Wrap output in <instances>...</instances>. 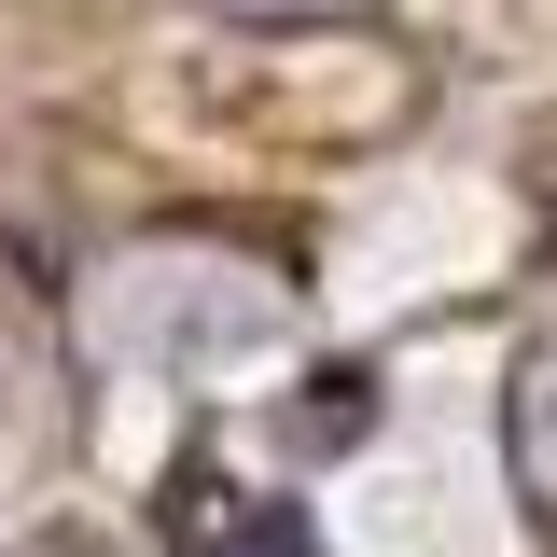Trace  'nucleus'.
Segmentation results:
<instances>
[{"label": "nucleus", "instance_id": "1", "mask_svg": "<svg viewBox=\"0 0 557 557\" xmlns=\"http://www.w3.org/2000/svg\"><path fill=\"white\" fill-rule=\"evenodd\" d=\"M502 474L530 502V530H557V321L516 348V376H502Z\"/></svg>", "mask_w": 557, "mask_h": 557}, {"label": "nucleus", "instance_id": "2", "mask_svg": "<svg viewBox=\"0 0 557 557\" xmlns=\"http://www.w3.org/2000/svg\"><path fill=\"white\" fill-rule=\"evenodd\" d=\"M293 418H307V446H362V418H376V391H362V376L335 362V376H307V405H293Z\"/></svg>", "mask_w": 557, "mask_h": 557}, {"label": "nucleus", "instance_id": "3", "mask_svg": "<svg viewBox=\"0 0 557 557\" xmlns=\"http://www.w3.org/2000/svg\"><path fill=\"white\" fill-rule=\"evenodd\" d=\"M209 28H335V14H376V0H182Z\"/></svg>", "mask_w": 557, "mask_h": 557}]
</instances>
